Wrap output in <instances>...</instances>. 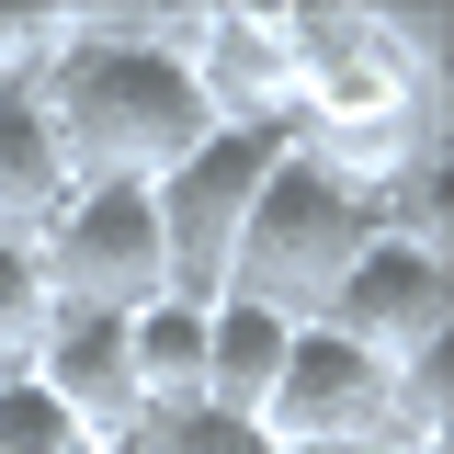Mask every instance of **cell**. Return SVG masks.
Here are the masks:
<instances>
[{
    "instance_id": "6da1fadb",
    "label": "cell",
    "mask_w": 454,
    "mask_h": 454,
    "mask_svg": "<svg viewBox=\"0 0 454 454\" xmlns=\"http://www.w3.org/2000/svg\"><path fill=\"white\" fill-rule=\"evenodd\" d=\"M193 12H68V46L35 80L68 182H160L170 160H193L216 137V114L182 68Z\"/></svg>"
},
{
    "instance_id": "7a4b0ae2",
    "label": "cell",
    "mask_w": 454,
    "mask_h": 454,
    "mask_svg": "<svg viewBox=\"0 0 454 454\" xmlns=\"http://www.w3.org/2000/svg\"><path fill=\"white\" fill-rule=\"evenodd\" d=\"M295 160H318L352 193H397L432 170V35L364 12V0H295Z\"/></svg>"
},
{
    "instance_id": "3957f363",
    "label": "cell",
    "mask_w": 454,
    "mask_h": 454,
    "mask_svg": "<svg viewBox=\"0 0 454 454\" xmlns=\"http://www.w3.org/2000/svg\"><path fill=\"white\" fill-rule=\"evenodd\" d=\"M375 227H387V193H352V182H330L318 160L284 148L262 170V193H250V216H239V250H227L216 295H262L284 318H318L330 284L375 250Z\"/></svg>"
},
{
    "instance_id": "277c9868",
    "label": "cell",
    "mask_w": 454,
    "mask_h": 454,
    "mask_svg": "<svg viewBox=\"0 0 454 454\" xmlns=\"http://www.w3.org/2000/svg\"><path fill=\"white\" fill-rule=\"evenodd\" d=\"M35 273L57 307H103V318H137L148 295H170L148 182H68V205L35 227Z\"/></svg>"
},
{
    "instance_id": "5b68a950",
    "label": "cell",
    "mask_w": 454,
    "mask_h": 454,
    "mask_svg": "<svg viewBox=\"0 0 454 454\" xmlns=\"http://www.w3.org/2000/svg\"><path fill=\"white\" fill-rule=\"evenodd\" d=\"M318 330L364 340L387 375L409 364H443V330H454V273H443V239H409V227H375V250L330 284Z\"/></svg>"
},
{
    "instance_id": "8992f818",
    "label": "cell",
    "mask_w": 454,
    "mask_h": 454,
    "mask_svg": "<svg viewBox=\"0 0 454 454\" xmlns=\"http://www.w3.org/2000/svg\"><path fill=\"white\" fill-rule=\"evenodd\" d=\"M284 160V137H239L216 125L193 160H170L148 182V205H160V262H170V295H216L227 284V250H239V216H250V193H262V170Z\"/></svg>"
},
{
    "instance_id": "52a82bcc",
    "label": "cell",
    "mask_w": 454,
    "mask_h": 454,
    "mask_svg": "<svg viewBox=\"0 0 454 454\" xmlns=\"http://www.w3.org/2000/svg\"><path fill=\"white\" fill-rule=\"evenodd\" d=\"M182 68H193V91H205L216 125L295 148V46H284V12H262V0H205L193 35H182Z\"/></svg>"
},
{
    "instance_id": "ba28073f",
    "label": "cell",
    "mask_w": 454,
    "mask_h": 454,
    "mask_svg": "<svg viewBox=\"0 0 454 454\" xmlns=\"http://www.w3.org/2000/svg\"><path fill=\"white\" fill-rule=\"evenodd\" d=\"M387 409H397V375L364 352V340H340V330H307L284 340V375L273 397H262V432H273L284 454L295 443H387Z\"/></svg>"
},
{
    "instance_id": "9c48e42d",
    "label": "cell",
    "mask_w": 454,
    "mask_h": 454,
    "mask_svg": "<svg viewBox=\"0 0 454 454\" xmlns=\"http://www.w3.org/2000/svg\"><path fill=\"white\" fill-rule=\"evenodd\" d=\"M23 375H35V387H46L103 454L148 432V409H137V364H125V318H103V307H57Z\"/></svg>"
},
{
    "instance_id": "30bf717a",
    "label": "cell",
    "mask_w": 454,
    "mask_h": 454,
    "mask_svg": "<svg viewBox=\"0 0 454 454\" xmlns=\"http://www.w3.org/2000/svg\"><path fill=\"white\" fill-rule=\"evenodd\" d=\"M295 330H307V318H284V307H262V295H205V409L262 420V397H273Z\"/></svg>"
},
{
    "instance_id": "8fae6325",
    "label": "cell",
    "mask_w": 454,
    "mask_h": 454,
    "mask_svg": "<svg viewBox=\"0 0 454 454\" xmlns=\"http://www.w3.org/2000/svg\"><path fill=\"white\" fill-rule=\"evenodd\" d=\"M125 364H137V409L170 420V409H205V307L193 295H148L125 318Z\"/></svg>"
},
{
    "instance_id": "7c38bea8",
    "label": "cell",
    "mask_w": 454,
    "mask_h": 454,
    "mask_svg": "<svg viewBox=\"0 0 454 454\" xmlns=\"http://www.w3.org/2000/svg\"><path fill=\"white\" fill-rule=\"evenodd\" d=\"M68 205V160H57L35 91H0V239H35Z\"/></svg>"
},
{
    "instance_id": "4fadbf2b",
    "label": "cell",
    "mask_w": 454,
    "mask_h": 454,
    "mask_svg": "<svg viewBox=\"0 0 454 454\" xmlns=\"http://www.w3.org/2000/svg\"><path fill=\"white\" fill-rule=\"evenodd\" d=\"M46 318H57V295H46V273H35V239H0V375L35 364Z\"/></svg>"
},
{
    "instance_id": "5bb4252c",
    "label": "cell",
    "mask_w": 454,
    "mask_h": 454,
    "mask_svg": "<svg viewBox=\"0 0 454 454\" xmlns=\"http://www.w3.org/2000/svg\"><path fill=\"white\" fill-rule=\"evenodd\" d=\"M0 454H103L35 375H0Z\"/></svg>"
},
{
    "instance_id": "9a60e30c",
    "label": "cell",
    "mask_w": 454,
    "mask_h": 454,
    "mask_svg": "<svg viewBox=\"0 0 454 454\" xmlns=\"http://www.w3.org/2000/svg\"><path fill=\"white\" fill-rule=\"evenodd\" d=\"M137 454H284L262 420H239V409H170L137 432Z\"/></svg>"
},
{
    "instance_id": "2e32d148",
    "label": "cell",
    "mask_w": 454,
    "mask_h": 454,
    "mask_svg": "<svg viewBox=\"0 0 454 454\" xmlns=\"http://www.w3.org/2000/svg\"><path fill=\"white\" fill-rule=\"evenodd\" d=\"M68 46V12H0V91H35Z\"/></svg>"
},
{
    "instance_id": "e0dca14e",
    "label": "cell",
    "mask_w": 454,
    "mask_h": 454,
    "mask_svg": "<svg viewBox=\"0 0 454 454\" xmlns=\"http://www.w3.org/2000/svg\"><path fill=\"white\" fill-rule=\"evenodd\" d=\"M295 454H397V443H295Z\"/></svg>"
},
{
    "instance_id": "ac0fdd59",
    "label": "cell",
    "mask_w": 454,
    "mask_h": 454,
    "mask_svg": "<svg viewBox=\"0 0 454 454\" xmlns=\"http://www.w3.org/2000/svg\"><path fill=\"white\" fill-rule=\"evenodd\" d=\"M114 454H137V443H114Z\"/></svg>"
}]
</instances>
